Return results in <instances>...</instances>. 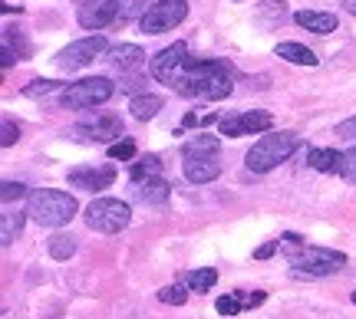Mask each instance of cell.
Listing matches in <instances>:
<instances>
[{
	"mask_svg": "<svg viewBox=\"0 0 356 319\" xmlns=\"http://www.w3.org/2000/svg\"><path fill=\"white\" fill-rule=\"evenodd\" d=\"M293 20H297V26H304L310 33H320V37H327V33H333L340 26V20L333 13H320V10H297Z\"/></svg>",
	"mask_w": 356,
	"mask_h": 319,
	"instance_id": "15",
	"label": "cell"
},
{
	"mask_svg": "<svg viewBox=\"0 0 356 319\" xmlns=\"http://www.w3.org/2000/svg\"><path fill=\"white\" fill-rule=\"evenodd\" d=\"M221 175V162L218 155H202V158H185V178L191 184H208Z\"/></svg>",
	"mask_w": 356,
	"mask_h": 319,
	"instance_id": "14",
	"label": "cell"
},
{
	"mask_svg": "<svg viewBox=\"0 0 356 319\" xmlns=\"http://www.w3.org/2000/svg\"><path fill=\"white\" fill-rule=\"evenodd\" d=\"M181 128H202V115L188 112V115H185V119H181Z\"/></svg>",
	"mask_w": 356,
	"mask_h": 319,
	"instance_id": "37",
	"label": "cell"
},
{
	"mask_svg": "<svg viewBox=\"0 0 356 319\" xmlns=\"http://www.w3.org/2000/svg\"><path fill=\"white\" fill-rule=\"evenodd\" d=\"M79 205L73 194L53 191V188H37L26 198V214L37 221L40 227H63L76 217Z\"/></svg>",
	"mask_w": 356,
	"mask_h": 319,
	"instance_id": "2",
	"label": "cell"
},
{
	"mask_svg": "<svg viewBox=\"0 0 356 319\" xmlns=\"http://www.w3.org/2000/svg\"><path fill=\"white\" fill-rule=\"evenodd\" d=\"M136 194H139V201H145V205H165L172 188H168V181H162V178H149L136 188Z\"/></svg>",
	"mask_w": 356,
	"mask_h": 319,
	"instance_id": "20",
	"label": "cell"
},
{
	"mask_svg": "<svg viewBox=\"0 0 356 319\" xmlns=\"http://www.w3.org/2000/svg\"><path fill=\"white\" fill-rule=\"evenodd\" d=\"M185 17H188V3L185 0H159V3L149 7V13L139 20V26L145 37H159V33L175 30Z\"/></svg>",
	"mask_w": 356,
	"mask_h": 319,
	"instance_id": "7",
	"label": "cell"
},
{
	"mask_svg": "<svg viewBox=\"0 0 356 319\" xmlns=\"http://www.w3.org/2000/svg\"><path fill=\"white\" fill-rule=\"evenodd\" d=\"M353 303H356V293H353Z\"/></svg>",
	"mask_w": 356,
	"mask_h": 319,
	"instance_id": "40",
	"label": "cell"
},
{
	"mask_svg": "<svg viewBox=\"0 0 356 319\" xmlns=\"http://www.w3.org/2000/svg\"><path fill=\"white\" fill-rule=\"evenodd\" d=\"M218 148H221V141L215 139V135H195V139L185 141V158H202V155H218Z\"/></svg>",
	"mask_w": 356,
	"mask_h": 319,
	"instance_id": "23",
	"label": "cell"
},
{
	"mask_svg": "<svg viewBox=\"0 0 356 319\" xmlns=\"http://www.w3.org/2000/svg\"><path fill=\"white\" fill-rule=\"evenodd\" d=\"M215 309L221 313V316H238L244 309V303H241V296H218V303H215Z\"/></svg>",
	"mask_w": 356,
	"mask_h": 319,
	"instance_id": "29",
	"label": "cell"
},
{
	"mask_svg": "<svg viewBox=\"0 0 356 319\" xmlns=\"http://www.w3.org/2000/svg\"><path fill=\"white\" fill-rule=\"evenodd\" d=\"M17 139H20V128L13 126L10 119H3V135H0V145H3V148H10Z\"/></svg>",
	"mask_w": 356,
	"mask_h": 319,
	"instance_id": "34",
	"label": "cell"
},
{
	"mask_svg": "<svg viewBox=\"0 0 356 319\" xmlns=\"http://www.w3.org/2000/svg\"><path fill=\"white\" fill-rule=\"evenodd\" d=\"M343 7H346L350 13H356V0H343Z\"/></svg>",
	"mask_w": 356,
	"mask_h": 319,
	"instance_id": "39",
	"label": "cell"
},
{
	"mask_svg": "<svg viewBox=\"0 0 356 319\" xmlns=\"http://www.w3.org/2000/svg\"><path fill=\"white\" fill-rule=\"evenodd\" d=\"M115 92L113 79L106 76H86L79 83H70L63 92H60V103L66 109H92V105H102L109 96Z\"/></svg>",
	"mask_w": 356,
	"mask_h": 319,
	"instance_id": "6",
	"label": "cell"
},
{
	"mask_svg": "<svg viewBox=\"0 0 356 319\" xmlns=\"http://www.w3.org/2000/svg\"><path fill=\"white\" fill-rule=\"evenodd\" d=\"M113 20H119V0H83L79 3V26L102 30Z\"/></svg>",
	"mask_w": 356,
	"mask_h": 319,
	"instance_id": "11",
	"label": "cell"
},
{
	"mask_svg": "<svg viewBox=\"0 0 356 319\" xmlns=\"http://www.w3.org/2000/svg\"><path fill=\"white\" fill-rule=\"evenodd\" d=\"M307 165L333 175V171H343V155L333 152V148H310L307 152Z\"/></svg>",
	"mask_w": 356,
	"mask_h": 319,
	"instance_id": "17",
	"label": "cell"
},
{
	"mask_svg": "<svg viewBox=\"0 0 356 319\" xmlns=\"http://www.w3.org/2000/svg\"><path fill=\"white\" fill-rule=\"evenodd\" d=\"M185 283H188L191 293H208L211 286L218 283V273L211 267H202V270H191L188 277H185Z\"/></svg>",
	"mask_w": 356,
	"mask_h": 319,
	"instance_id": "25",
	"label": "cell"
},
{
	"mask_svg": "<svg viewBox=\"0 0 356 319\" xmlns=\"http://www.w3.org/2000/svg\"><path fill=\"white\" fill-rule=\"evenodd\" d=\"M115 181V168L113 165H99V168H73L70 171V184L83 188V191H102Z\"/></svg>",
	"mask_w": 356,
	"mask_h": 319,
	"instance_id": "12",
	"label": "cell"
},
{
	"mask_svg": "<svg viewBox=\"0 0 356 319\" xmlns=\"http://www.w3.org/2000/svg\"><path fill=\"white\" fill-rule=\"evenodd\" d=\"M340 175H343L350 184H356V145L343 155V171H340Z\"/></svg>",
	"mask_w": 356,
	"mask_h": 319,
	"instance_id": "32",
	"label": "cell"
},
{
	"mask_svg": "<svg viewBox=\"0 0 356 319\" xmlns=\"http://www.w3.org/2000/svg\"><path fill=\"white\" fill-rule=\"evenodd\" d=\"M185 63H188V46H185V43H172V46H165L159 56H152L149 69H152V76L159 79V83L175 86L178 76H181V69H185Z\"/></svg>",
	"mask_w": 356,
	"mask_h": 319,
	"instance_id": "10",
	"label": "cell"
},
{
	"mask_svg": "<svg viewBox=\"0 0 356 319\" xmlns=\"http://www.w3.org/2000/svg\"><path fill=\"white\" fill-rule=\"evenodd\" d=\"M139 86H142V79H139V76H136V79H129V83H122V89H129V92H136Z\"/></svg>",
	"mask_w": 356,
	"mask_h": 319,
	"instance_id": "38",
	"label": "cell"
},
{
	"mask_svg": "<svg viewBox=\"0 0 356 319\" xmlns=\"http://www.w3.org/2000/svg\"><path fill=\"white\" fill-rule=\"evenodd\" d=\"M264 300H267V293H261V290H254V293H244V296H241L244 309H254V307H261Z\"/></svg>",
	"mask_w": 356,
	"mask_h": 319,
	"instance_id": "36",
	"label": "cell"
},
{
	"mask_svg": "<svg viewBox=\"0 0 356 319\" xmlns=\"http://www.w3.org/2000/svg\"><path fill=\"white\" fill-rule=\"evenodd\" d=\"M24 221H26V214H13V211H7V214H0V243L3 247H10L17 237H20V230H24Z\"/></svg>",
	"mask_w": 356,
	"mask_h": 319,
	"instance_id": "22",
	"label": "cell"
},
{
	"mask_svg": "<svg viewBox=\"0 0 356 319\" xmlns=\"http://www.w3.org/2000/svg\"><path fill=\"white\" fill-rule=\"evenodd\" d=\"M47 250H50L53 260H70V257L76 254V237L73 234H53L50 241H47Z\"/></svg>",
	"mask_w": 356,
	"mask_h": 319,
	"instance_id": "24",
	"label": "cell"
},
{
	"mask_svg": "<svg viewBox=\"0 0 356 319\" xmlns=\"http://www.w3.org/2000/svg\"><path fill=\"white\" fill-rule=\"evenodd\" d=\"M50 92H56V83H53V79H33V83L24 89V96L40 99V96H50Z\"/></svg>",
	"mask_w": 356,
	"mask_h": 319,
	"instance_id": "30",
	"label": "cell"
},
{
	"mask_svg": "<svg viewBox=\"0 0 356 319\" xmlns=\"http://www.w3.org/2000/svg\"><path fill=\"white\" fill-rule=\"evenodd\" d=\"M24 194H26V184H20V181H3V191H0L3 205H10L13 198H24Z\"/></svg>",
	"mask_w": 356,
	"mask_h": 319,
	"instance_id": "31",
	"label": "cell"
},
{
	"mask_svg": "<svg viewBox=\"0 0 356 319\" xmlns=\"http://www.w3.org/2000/svg\"><path fill=\"white\" fill-rule=\"evenodd\" d=\"M89 230H99V234H119L122 227H129L132 211L126 201H115V198H96L83 214Z\"/></svg>",
	"mask_w": 356,
	"mask_h": 319,
	"instance_id": "5",
	"label": "cell"
},
{
	"mask_svg": "<svg viewBox=\"0 0 356 319\" xmlns=\"http://www.w3.org/2000/svg\"><path fill=\"white\" fill-rule=\"evenodd\" d=\"M109 53V43H106V37H86V40H76V43H70L60 56H56V66L63 69V73H73V69H83V66H89L92 60H99V56H106Z\"/></svg>",
	"mask_w": 356,
	"mask_h": 319,
	"instance_id": "8",
	"label": "cell"
},
{
	"mask_svg": "<svg viewBox=\"0 0 356 319\" xmlns=\"http://www.w3.org/2000/svg\"><path fill=\"white\" fill-rule=\"evenodd\" d=\"M172 89L178 96H188V99H208V103H215V99L231 96L234 83H231V73L225 63L188 56V63H185V69H181V76H178V83Z\"/></svg>",
	"mask_w": 356,
	"mask_h": 319,
	"instance_id": "1",
	"label": "cell"
},
{
	"mask_svg": "<svg viewBox=\"0 0 356 319\" xmlns=\"http://www.w3.org/2000/svg\"><path fill=\"white\" fill-rule=\"evenodd\" d=\"M76 139H96V141H113L122 135V119L119 115H99L92 126H76L73 128Z\"/></svg>",
	"mask_w": 356,
	"mask_h": 319,
	"instance_id": "13",
	"label": "cell"
},
{
	"mask_svg": "<svg viewBox=\"0 0 356 319\" xmlns=\"http://www.w3.org/2000/svg\"><path fill=\"white\" fill-rule=\"evenodd\" d=\"M274 126V119L267 112H231V115H221L218 119V128H221V135H228V139H241V135H257V132H267V128Z\"/></svg>",
	"mask_w": 356,
	"mask_h": 319,
	"instance_id": "9",
	"label": "cell"
},
{
	"mask_svg": "<svg viewBox=\"0 0 356 319\" xmlns=\"http://www.w3.org/2000/svg\"><path fill=\"white\" fill-rule=\"evenodd\" d=\"M277 247H280V241H267V243H261V247L254 250V257L257 260H267V257L277 254Z\"/></svg>",
	"mask_w": 356,
	"mask_h": 319,
	"instance_id": "35",
	"label": "cell"
},
{
	"mask_svg": "<svg viewBox=\"0 0 356 319\" xmlns=\"http://www.w3.org/2000/svg\"><path fill=\"white\" fill-rule=\"evenodd\" d=\"M287 260L297 273H307V277H330L346 267V254L327 250V247H291Z\"/></svg>",
	"mask_w": 356,
	"mask_h": 319,
	"instance_id": "4",
	"label": "cell"
},
{
	"mask_svg": "<svg viewBox=\"0 0 356 319\" xmlns=\"http://www.w3.org/2000/svg\"><path fill=\"white\" fill-rule=\"evenodd\" d=\"M109 158H113V162H129V158H136V141L132 139L113 141V145H109Z\"/></svg>",
	"mask_w": 356,
	"mask_h": 319,
	"instance_id": "28",
	"label": "cell"
},
{
	"mask_svg": "<svg viewBox=\"0 0 356 319\" xmlns=\"http://www.w3.org/2000/svg\"><path fill=\"white\" fill-rule=\"evenodd\" d=\"M337 132V139H343V141H356V115L353 119H343L340 126L333 128Z\"/></svg>",
	"mask_w": 356,
	"mask_h": 319,
	"instance_id": "33",
	"label": "cell"
},
{
	"mask_svg": "<svg viewBox=\"0 0 356 319\" xmlns=\"http://www.w3.org/2000/svg\"><path fill=\"white\" fill-rule=\"evenodd\" d=\"M109 63L115 66V69H139L142 63H145V50L142 46H136V43H119V46H113L109 50V56H106Z\"/></svg>",
	"mask_w": 356,
	"mask_h": 319,
	"instance_id": "16",
	"label": "cell"
},
{
	"mask_svg": "<svg viewBox=\"0 0 356 319\" xmlns=\"http://www.w3.org/2000/svg\"><path fill=\"white\" fill-rule=\"evenodd\" d=\"M277 56L280 60H287V63H297V66H317V53L314 50H307L304 43H277Z\"/></svg>",
	"mask_w": 356,
	"mask_h": 319,
	"instance_id": "18",
	"label": "cell"
},
{
	"mask_svg": "<svg viewBox=\"0 0 356 319\" xmlns=\"http://www.w3.org/2000/svg\"><path fill=\"white\" fill-rule=\"evenodd\" d=\"M149 13V3L145 0H119V20H136V17H145Z\"/></svg>",
	"mask_w": 356,
	"mask_h": 319,
	"instance_id": "27",
	"label": "cell"
},
{
	"mask_svg": "<svg viewBox=\"0 0 356 319\" xmlns=\"http://www.w3.org/2000/svg\"><path fill=\"white\" fill-rule=\"evenodd\" d=\"M300 148V135L297 132H270V135H261L254 141V148L248 152V168L257 171V175H264L270 168H277L280 162H287L293 152Z\"/></svg>",
	"mask_w": 356,
	"mask_h": 319,
	"instance_id": "3",
	"label": "cell"
},
{
	"mask_svg": "<svg viewBox=\"0 0 356 319\" xmlns=\"http://www.w3.org/2000/svg\"><path fill=\"white\" fill-rule=\"evenodd\" d=\"M159 171H162V158L159 155H142L139 162H132L129 178L136 181V184H142V181H149V178H159Z\"/></svg>",
	"mask_w": 356,
	"mask_h": 319,
	"instance_id": "21",
	"label": "cell"
},
{
	"mask_svg": "<svg viewBox=\"0 0 356 319\" xmlns=\"http://www.w3.org/2000/svg\"><path fill=\"white\" fill-rule=\"evenodd\" d=\"M162 96H155V92H142V96H136L132 99V119H139V122H149V119H155L159 115V109H162Z\"/></svg>",
	"mask_w": 356,
	"mask_h": 319,
	"instance_id": "19",
	"label": "cell"
},
{
	"mask_svg": "<svg viewBox=\"0 0 356 319\" xmlns=\"http://www.w3.org/2000/svg\"><path fill=\"white\" fill-rule=\"evenodd\" d=\"M159 300L162 303H168V307H181L185 300H188V283H168V286H162L159 290Z\"/></svg>",
	"mask_w": 356,
	"mask_h": 319,
	"instance_id": "26",
	"label": "cell"
}]
</instances>
